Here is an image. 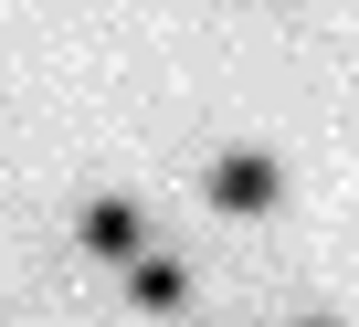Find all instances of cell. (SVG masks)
<instances>
[{"instance_id": "1", "label": "cell", "mask_w": 359, "mask_h": 327, "mask_svg": "<svg viewBox=\"0 0 359 327\" xmlns=\"http://www.w3.org/2000/svg\"><path fill=\"white\" fill-rule=\"evenodd\" d=\"M285 201V169L264 148H222L212 158V211H233V222H254V211H275Z\"/></svg>"}, {"instance_id": "3", "label": "cell", "mask_w": 359, "mask_h": 327, "mask_svg": "<svg viewBox=\"0 0 359 327\" xmlns=\"http://www.w3.org/2000/svg\"><path fill=\"white\" fill-rule=\"evenodd\" d=\"M127 295H137V316H180V306H191V264H180V253H137L127 264Z\"/></svg>"}, {"instance_id": "4", "label": "cell", "mask_w": 359, "mask_h": 327, "mask_svg": "<svg viewBox=\"0 0 359 327\" xmlns=\"http://www.w3.org/2000/svg\"><path fill=\"white\" fill-rule=\"evenodd\" d=\"M306 327H327V316H306Z\"/></svg>"}, {"instance_id": "2", "label": "cell", "mask_w": 359, "mask_h": 327, "mask_svg": "<svg viewBox=\"0 0 359 327\" xmlns=\"http://www.w3.org/2000/svg\"><path fill=\"white\" fill-rule=\"evenodd\" d=\"M85 253H95V264H137V253H148L137 201H85Z\"/></svg>"}]
</instances>
